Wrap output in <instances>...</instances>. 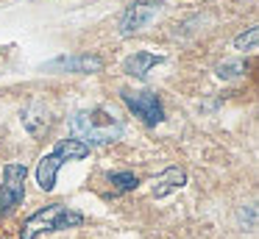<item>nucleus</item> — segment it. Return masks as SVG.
Listing matches in <instances>:
<instances>
[{"label": "nucleus", "instance_id": "1", "mask_svg": "<svg viewBox=\"0 0 259 239\" xmlns=\"http://www.w3.org/2000/svg\"><path fill=\"white\" fill-rule=\"evenodd\" d=\"M70 131L75 139H81L84 145H112L123 136V122L120 117H114L109 109L95 106V109L75 111L70 117Z\"/></svg>", "mask_w": 259, "mask_h": 239}, {"label": "nucleus", "instance_id": "2", "mask_svg": "<svg viewBox=\"0 0 259 239\" xmlns=\"http://www.w3.org/2000/svg\"><path fill=\"white\" fill-rule=\"evenodd\" d=\"M84 225V214L75 209H70L67 203H51L45 209L34 211L28 220L20 228V239H36L42 233H53V231H67V228H78Z\"/></svg>", "mask_w": 259, "mask_h": 239}, {"label": "nucleus", "instance_id": "3", "mask_svg": "<svg viewBox=\"0 0 259 239\" xmlns=\"http://www.w3.org/2000/svg\"><path fill=\"white\" fill-rule=\"evenodd\" d=\"M90 145H84L81 139H62V142L56 145L53 150H48L45 156L39 159V164H36V183H39L42 192H51L53 186H56V175L59 170H62L64 164H70V161H81L90 156Z\"/></svg>", "mask_w": 259, "mask_h": 239}, {"label": "nucleus", "instance_id": "4", "mask_svg": "<svg viewBox=\"0 0 259 239\" xmlns=\"http://www.w3.org/2000/svg\"><path fill=\"white\" fill-rule=\"evenodd\" d=\"M25 175L28 167L20 161H9L3 167V183H0V214H9L25 198Z\"/></svg>", "mask_w": 259, "mask_h": 239}, {"label": "nucleus", "instance_id": "5", "mask_svg": "<svg viewBox=\"0 0 259 239\" xmlns=\"http://www.w3.org/2000/svg\"><path fill=\"white\" fill-rule=\"evenodd\" d=\"M123 103L128 106L145 125H159V122H164V109H162V100H159L156 92H148V89H142V92H123Z\"/></svg>", "mask_w": 259, "mask_h": 239}, {"label": "nucleus", "instance_id": "6", "mask_svg": "<svg viewBox=\"0 0 259 239\" xmlns=\"http://www.w3.org/2000/svg\"><path fill=\"white\" fill-rule=\"evenodd\" d=\"M159 11H162L159 0H137V3H131L125 9L123 20H120V36H131V33L142 31Z\"/></svg>", "mask_w": 259, "mask_h": 239}, {"label": "nucleus", "instance_id": "7", "mask_svg": "<svg viewBox=\"0 0 259 239\" xmlns=\"http://www.w3.org/2000/svg\"><path fill=\"white\" fill-rule=\"evenodd\" d=\"M51 70H67V72H101L103 59L101 56H62V59L51 61Z\"/></svg>", "mask_w": 259, "mask_h": 239}, {"label": "nucleus", "instance_id": "8", "mask_svg": "<svg viewBox=\"0 0 259 239\" xmlns=\"http://www.w3.org/2000/svg\"><path fill=\"white\" fill-rule=\"evenodd\" d=\"M159 61H162V56L151 53V50H134V53L123 61V72H128L131 78H145Z\"/></svg>", "mask_w": 259, "mask_h": 239}, {"label": "nucleus", "instance_id": "9", "mask_svg": "<svg viewBox=\"0 0 259 239\" xmlns=\"http://www.w3.org/2000/svg\"><path fill=\"white\" fill-rule=\"evenodd\" d=\"M51 122H53V117L42 103H31L28 109L23 111V125L31 136H42V133L51 128Z\"/></svg>", "mask_w": 259, "mask_h": 239}, {"label": "nucleus", "instance_id": "10", "mask_svg": "<svg viewBox=\"0 0 259 239\" xmlns=\"http://www.w3.org/2000/svg\"><path fill=\"white\" fill-rule=\"evenodd\" d=\"M184 183H187V172L181 170V167H167V170L153 181L151 195L153 198H164V195H170V192H179Z\"/></svg>", "mask_w": 259, "mask_h": 239}, {"label": "nucleus", "instance_id": "11", "mask_svg": "<svg viewBox=\"0 0 259 239\" xmlns=\"http://www.w3.org/2000/svg\"><path fill=\"white\" fill-rule=\"evenodd\" d=\"M109 183H112L114 195H123V192H131V189L140 186V178L125 170V172H112V175H109Z\"/></svg>", "mask_w": 259, "mask_h": 239}, {"label": "nucleus", "instance_id": "12", "mask_svg": "<svg viewBox=\"0 0 259 239\" xmlns=\"http://www.w3.org/2000/svg\"><path fill=\"white\" fill-rule=\"evenodd\" d=\"M256 39H259V28H248V33H240V36L234 39L237 50H248V53H253L256 50Z\"/></svg>", "mask_w": 259, "mask_h": 239}]
</instances>
